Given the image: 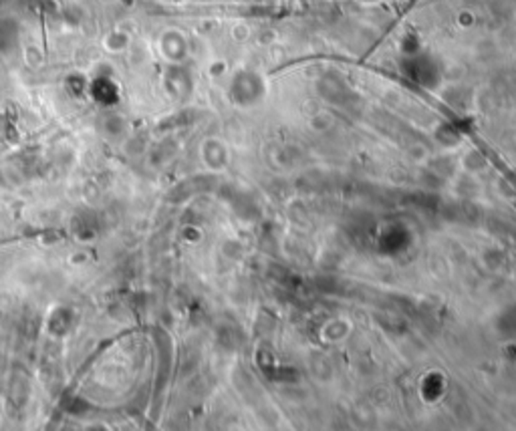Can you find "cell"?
Masks as SVG:
<instances>
[{
	"instance_id": "obj_1",
	"label": "cell",
	"mask_w": 516,
	"mask_h": 431,
	"mask_svg": "<svg viewBox=\"0 0 516 431\" xmlns=\"http://www.w3.org/2000/svg\"><path fill=\"white\" fill-rule=\"evenodd\" d=\"M17 36H19L17 24L10 22L8 18H0V53L8 51L17 43Z\"/></svg>"
}]
</instances>
